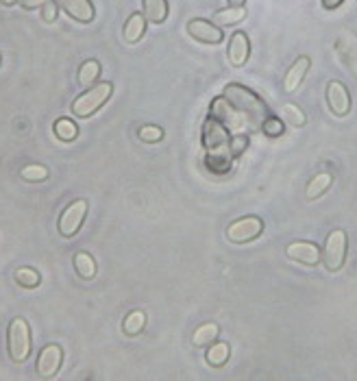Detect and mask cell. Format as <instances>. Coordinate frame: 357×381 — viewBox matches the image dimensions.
<instances>
[{"label":"cell","mask_w":357,"mask_h":381,"mask_svg":"<svg viewBox=\"0 0 357 381\" xmlns=\"http://www.w3.org/2000/svg\"><path fill=\"white\" fill-rule=\"evenodd\" d=\"M223 96L229 100L231 107L244 118L246 127L251 129H260V123H264L268 118V107L262 103V98L240 83H229Z\"/></svg>","instance_id":"cell-1"},{"label":"cell","mask_w":357,"mask_h":381,"mask_svg":"<svg viewBox=\"0 0 357 381\" xmlns=\"http://www.w3.org/2000/svg\"><path fill=\"white\" fill-rule=\"evenodd\" d=\"M203 144L207 148V155L214 159V168L216 170H223L229 162H231V135L229 129L216 120L214 116L207 118V123L203 127Z\"/></svg>","instance_id":"cell-2"},{"label":"cell","mask_w":357,"mask_h":381,"mask_svg":"<svg viewBox=\"0 0 357 381\" xmlns=\"http://www.w3.org/2000/svg\"><path fill=\"white\" fill-rule=\"evenodd\" d=\"M111 94H113V83H109V81L96 83L90 90H85L78 98H74L70 109H72L74 118H90L92 113H96L107 103Z\"/></svg>","instance_id":"cell-3"},{"label":"cell","mask_w":357,"mask_h":381,"mask_svg":"<svg viewBox=\"0 0 357 381\" xmlns=\"http://www.w3.org/2000/svg\"><path fill=\"white\" fill-rule=\"evenodd\" d=\"M7 351L15 364L27 362L31 355V329L24 318H13L7 329Z\"/></svg>","instance_id":"cell-4"},{"label":"cell","mask_w":357,"mask_h":381,"mask_svg":"<svg viewBox=\"0 0 357 381\" xmlns=\"http://www.w3.org/2000/svg\"><path fill=\"white\" fill-rule=\"evenodd\" d=\"M344 259H346V233L342 229H335L327 235L323 264L329 272H338L344 266Z\"/></svg>","instance_id":"cell-5"},{"label":"cell","mask_w":357,"mask_h":381,"mask_svg":"<svg viewBox=\"0 0 357 381\" xmlns=\"http://www.w3.org/2000/svg\"><path fill=\"white\" fill-rule=\"evenodd\" d=\"M262 231H264L262 218L246 216V218H240V220H235V223L229 225L227 237L231 240L233 244H246V242H253V240L260 237Z\"/></svg>","instance_id":"cell-6"},{"label":"cell","mask_w":357,"mask_h":381,"mask_svg":"<svg viewBox=\"0 0 357 381\" xmlns=\"http://www.w3.org/2000/svg\"><path fill=\"white\" fill-rule=\"evenodd\" d=\"M88 216V200L85 198H78L74 203H70L62 218H59V233L64 237H74L78 233V229L83 227V220Z\"/></svg>","instance_id":"cell-7"},{"label":"cell","mask_w":357,"mask_h":381,"mask_svg":"<svg viewBox=\"0 0 357 381\" xmlns=\"http://www.w3.org/2000/svg\"><path fill=\"white\" fill-rule=\"evenodd\" d=\"M62 362H64V349L59 345H48L42 349V353H39V357H37L35 373L42 379H50L59 373Z\"/></svg>","instance_id":"cell-8"},{"label":"cell","mask_w":357,"mask_h":381,"mask_svg":"<svg viewBox=\"0 0 357 381\" xmlns=\"http://www.w3.org/2000/svg\"><path fill=\"white\" fill-rule=\"evenodd\" d=\"M188 33L190 37H194L196 42L201 44H220L225 39V33L220 31V27H216L209 20H190L188 22Z\"/></svg>","instance_id":"cell-9"},{"label":"cell","mask_w":357,"mask_h":381,"mask_svg":"<svg viewBox=\"0 0 357 381\" xmlns=\"http://www.w3.org/2000/svg\"><path fill=\"white\" fill-rule=\"evenodd\" d=\"M211 116H214L216 120H220V123H223L229 131H240V129L246 127L244 118L231 107V103H229V100H227L225 96L216 98L214 103H211Z\"/></svg>","instance_id":"cell-10"},{"label":"cell","mask_w":357,"mask_h":381,"mask_svg":"<svg viewBox=\"0 0 357 381\" xmlns=\"http://www.w3.org/2000/svg\"><path fill=\"white\" fill-rule=\"evenodd\" d=\"M327 105L333 116L344 118L351 111V94L340 81H329L327 83Z\"/></svg>","instance_id":"cell-11"},{"label":"cell","mask_w":357,"mask_h":381,"mask_svg":"<svg viewBox=\"0 0 357 381\" xmlns=\"http://www.w3.org/2000/svg\"><path fill=\"white\" fill-rule=\"evenodd\" d=\"M288 257L294 259V262L305 264V266H316L323 259V251L318 249V244L314 242H305V240H296L288 247Z\"/></svg>","instance_id":"cell-12"},{"label":"cell","mask_w":357,"mask_h":381,"mask_svg":"<svg viewBox=\"0 0 357 381\" xmlns=\"http://www.w3.org/2000/svg\"><path fill=\"white\" fill-rule=\"evenodd\" d=\"M248 55H251V42H248V35L244 31H237L231 35V42L227 48V59L233 68H242L248 62Z\"/></svg>","instance_id":"cell-13"},{"label":"cell","mask_w":357,"mask_h":381,"mask_svg":"<svg viewBox=\"0 0 357 381\" xmlns=\"http://www.w3.org/2000/svg\"><path fill=\"white\" fill-rule=\"evenodd\" d=\"M55 3L62 7L72 20H76V22H92L96 11H94V5L92 0H55Z\"/></svg>","instance_id":"cell-14"},{"label":"cell","mask_w":357,"mask_h":381,"mask_svg":"<svg viewBox=\"0 0 357 381\" xmlns=\"http://www.w3.org/2000/svg\"><path fill=\"white\" fill-rule=\"evenodd\" d=\"M338 53L342 57V62L351 68V72L355 74L357 78V37L349 31H342L340 33V39H338Z\"/></svg>","instance_id":"cell-15"},{"label":"cell","mask_w":357,"mask_h":381,"mask_svg":"<svg viewBox=\"0 0 357 381\" xmlns=\"http://www.w3.org/2000/svg\"><path fill=\"white\" fill-rule=\"evenodd\" d=\"M309 57H299L296 62L292 64V68L288 70L286 78H284V90L286 92H294L303 83V78L307 76V70H309Z\"/></svg>","instance_id":"cell-16"},{"label":"cell","mask_w":357,"mask_h":381,"mask_svg":"<svg viewBox=\"0 0 357 381\" xmlns=\"http://www.w3.org/2000/svg\"><path fill=\"white\" fill-rule=\"evenodd\" d=\"M144 33H146V18H144V13H133L127 20V25H125L122 39H125L127 44H137L144 37Z\"/></svg>","instance_id":"cell-17"},{"label":"cell","mask_w":357,"mask_h":381,"mask_svg":"<svg viewBox=\"0 0 357 381\" xmlns=\"http://www.w3.org/2000/svg\"><path fill=\"white\" fill-rule=\"evenodd\" d=\"M144 18L153 25H164L168 20V0H142Z\"/></svg>","instance_id":"cell-18"},{"label":"cell","mask_w":357,"mask_h":381,"mask_svg":"<svg viewBox=\"0 0 357 381\" xmlns=\"http://www.w3.org/2000/svg\"><path fill=\"white\" fill-rule=\"evenodd\" d=\"M244 18H246V7H227V9L216 11L214 18H211V22L223 29V27H231V25L242 22Z\"/></svg>","instance_id":"cell-19"},{"label":"cell","mask_w":357,"mask_h":381,"mask_svg":"<svg viewBox=\"0 0 357 381\" xmlns=\"http://www.w3.org/2000/svg\"><path fill=\"white\" fill-rule=\"evenodd\" d=\"M98 76H101V64H98L96 59H88V62L81 64V68H78L76 81L81 88H92V85H96Z\"/></svg>","instance_id":"cell-20"},{"label":"cell","mask_w":357,"mask_h":381,"mask_svg":"<svg viewBox=\"0 0 357 381\" xmlns=\"http://www.w3.org/2000/svg\"><path fill=\"white\" fill-rule=\"evenodd\" d=\"M218 333H220V329H218L216 323H205V325H201V327L194 331L192 345L194 347H209L211 342H216Z\"/></svg>","instance_id":"cell-21"},{"label":"cell","mask_w":357,"mask_h":381,"mask_svg":"<svg viewBox=\"0 0 357 381\" xmlns=\"http://www.w3.org/2000/svg\"><path fill=\"white\" fill-rule=\"evenodd\" d=\"M74 270H76V275L81 277V279H94V275H96L94 257L90 253H85V251L76 253L74 255Z\"/></svg>","instance_id":"cell-22"},{"label":"cell","mask_w":357,"mask_h":381,"mask_svg":"<svg viewBox=\"0 0 357 381\" xmlns=\"http://www.w3.org/2000/svg\"><path fill=\"white\" fill-rule=\"evenodd\" d=\"M144 327H146V314L140 312V310H135V312L127 314V318L122 320V331H125L127 335H137Z\"/></svg>","instance_id":"cell-23"},{"label":"cell","mask_w":357,"mask_h":381,"mask_svg":"<svg viewBox=\"0 0 357 381\" xmlns=\"http://www.w3.org/2000/svg\"><path fill=\"white\" fill-rule=\"evenodd\" d=\"M229 355H231V347L227 342H211V347L207 349V362L211 366H223L227 364Z\"/></svg>","instance_id":"cell-24"},{"label":"cell","mask_w":357,"mask_h":381,"mask_svg":"<svg viewBox=\"0 0 357 381\" xmlns=\"http://www.w3.org/2000/svg\"><path fill=\"white\" fill-rule=\"evenodd\" d=\"M331 181H333V176L329 174V172H321V174H316L312 181H309V186H307V198H318V196H323L325 192H327V188L331 186Z\"/></svg>","instance_id":"cell-25"},{"label":"cell","mask_w":357,"mask_h":381,"mask_svg":"<svg viewBox=\"0 0 357 381\" xmlns=\"http://www.w3.org/2000/svg\"><path fill=\"white\" fill-rule=\"evenodd\" d=\"M55 133L59 139H64V142H72V139L76 137L78 129H76V123H72V120L68 118H59L55 123Z\"/></svg>","instance_id":"cell-26"},{"label":"cell","mask_w":357,"mask_h":381,"mask_svg":"<svg viewBox=\"0 0 357 381\" xmlns=\"http://www.w3.org/2000/svg\"><path fill=\"white\" fill-rule=\"evenodd\" d=\"M284 120H286V123H290L292 127H303L307 123V118L301 111V107H296L294 103L284 105Z\"/></svg>","instance_id":"cell-27"},{"label":"cell","mask_w":357,"mask_h":381,"mask_svg":"<svg viewBox=\"0 0 357 381\" xmlns=\"http://www.w3.org/2000/svg\"><path fill=\"white\" fill-rule=\"evenodd\" d=\"M15 282L22 286V288H29V290H33V288H37L39 286V275L33 270V268H20L18 272H15Z\"/></svg>","instance_id":"cell-28"},{"label":"cell","mask_w":357,"mask_h":381,"mask_svg":"<svg viewBox=\"0 0 357 381\" xmlns=\"http://www.w3.org/2000/svg\"><path fill=\"white\" fill-rule=\"evenodd\" d=\"M20 174H22L24 181H46V179H48V170L44 166H37V164L24 166Z\"/></svg>","instance_id":"cell-29"},{"label":"cell","mask_w":357,"mask_h":381,"mask_svg":"<svg viewBox=\"0 0 357 381\" xmlns=\"http://www.w3.org/2000/svg\"><path fill=\"white\" fill-rule=\"evenodd\" d=\"M137 135H140L142 142H146V144H155V142H160V139L164 137V129L155 127V125H146V127H142L140 131H137Z\"/></svg>","instance_id":"cell-30"},{"label":"cell","mask_w":357,"mask_h":381,"mask_svg":"<svg viewBox=\"0 0 357 381\" xmlns=\"http://www.w3.org/2000/svg\"><path fill=\"white\" fill-rule=\"evenodd\" d=\"M262 131L266 135H270V137H279L284 133V123H281V120H276V118H266Z\"/></svg>","instance_id":"cell-31"},{"label":"cell","mask_w":357,"mask_h":381,"mask_svg":"<svg viewBox=\"0 0 357 381\" xmlns=\"http://www.w3.org/2000/svg\"><path fill=\"white\" fill-rule=\"evenodd\" d=\"M42 18L46 20V22H55L57 20V3L55 0H46V3L42 5Z\"/></svg>","instance_id":"cell-32"},{"label":"cell","mask_w":357,"mask_h":381,"mask_svg":"<svg viewBox=\"0 0 357 381\" xmlns=\"http://www.w3.org/2000/svg\"><path fill=\"white\" fill-rule=\"evenodd\" d=\"M248 144V139L246 137H231V153L233 155H240Z\"/></svg>","instance_id":"cell-33"},{"label":"cell","mask_w":357,"mask_h":381,"mask_svg":"<svg viewBox=\"0 0 357 381\" xmlns=\"http://www.w3.org/2000/svg\"><path fill=\"white\" fill-rule=\"evenodd\" d=\"M18 3L22 5V9L33 11V9H42V5L46 3V0H18Z\"/></svg>","instance_id":"cell-34"},{"label":"cell","mask_w":357,"mask_h":381,"mask_svg":"<svg viewBox=\"0 0 357 381\" xmlns=\"http://www.w3.org/2000/svg\"><path fill=\"white\" fill-rule=\"evenodd\" d=\"M342 3H344V0H323V7L325 9H338Z\"/></svg>","instance_id":"cell-35"},{"label":"cell","mask_w":357,"mask_h":381,"mask_svg":"<svg viewBox=\"0 0 357 381\" xmlns=\"http://www.w3.org/2000/svg\"><path fill=\"white\" fill-rule=\"evenodd\" d=\"M246 0H229V7H244Z\"/></svg>","instance_id":"cell-36"},{"label":"cell","mask_w":357,"mask_h":381,"mask_svg":"<svg viewBox=\"0 0 357 381\" xmlns=\"http://www.w3.org/2000/svg\"><path fill=\"white\" fill-rule=\"evenodd\" d=\"M0 3H3L5 7H11V5H15V3H18V0H0Z\"/></svg>","instance_id":"cell-37"}]
</instances>
